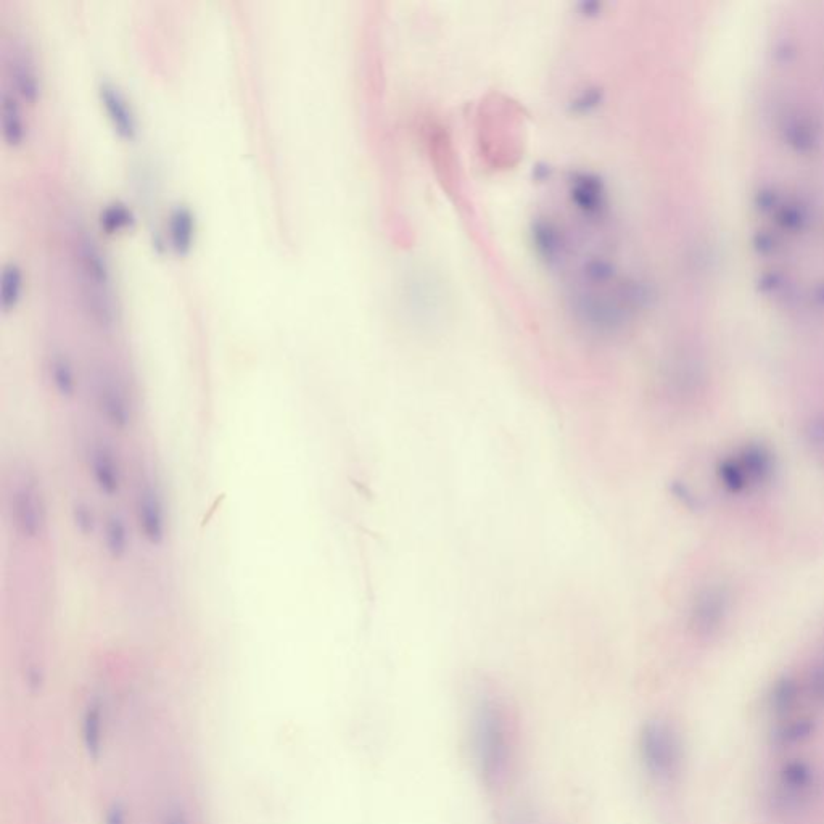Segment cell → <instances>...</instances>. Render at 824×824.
I'll return each mask as SVG.
<instances>
[{
	"label": "cell",
	"instance_id": "obj_9",
	"mask_svg": "<svg viewBox=\"0 0 824 824\" xmlns=\"http://www.w3.org/2000/svg\"><path fill=\"white\" fill-rule=\"evenodd\" d=\"M99 95L103 107L107 108L110 120L115 124L116 131L126 137L134 136L136 132V116L132 112L126 95L120 87L110 79H102L99 84Z\"/></svg>",
	"mask_w": 824,
	"mask_h": 824
},
{
	"label": "cell",
	"instance_id": "obj_6",
	"mask_svg": "<svg viewBox=\"0 0 824 824\" xmlns=\"http://www.w3.org/2000/svg\"><path fill=\"white\" fill-rule=\"evenodd\" d=\"M137 525L147 543L152 546H161L166 538L165 507L161 503L158 491L144 483L139 488L136 498Z\"/></svg>",
	"mask_w": 824,
	"mask_h": 824
},
{
	"label": "cell",
	"instance_id": "obj_4",
	"mask_svg": "<svg viewBox=\"0 0 824 824\" xmlns=\"http://www.w3.org/2000/svg\"><path fill=\"white\" fill-rule=\"evenodd\" d=\"M12 520L15 532L23 540H38L46 530L47 511L36 478L23 475L12 491Z\"/></svg>",
	"mask_w": 824,
	"mask_h": 824
},
{
	"label": "cell",
	"instance_id": "obj_14",
	"mask_svg": "<svg viewBox=\"0 0 824 824\" xmlns=\"http://www.w3.org/2000/svg\"><path fill=\"white\" fill-rule=\"evenodd\" d=\"M83 741L89 757L97 759L102 752L103 742V715L99 702H91L86 707L83 717Z\"/></svg>",
	"mask_w": 824,
	"mask_h": 824
},
{
	"label": "cell",
	"instance_id": "obj_13",
	"mask_svg": "<svg viewBox=\"0 0 824 824\" xmlns=\"http://www.w3.org/2000/svg\"><path fill=\"white\" fill-rule=\"evenodd\" d=\"M103 538H105L108 556L112 557L113 561H123L124 557L128 556L131 538H129L128 525L121 515L112 514L108 517L105 530H103Z\"/></svg>",
	"mask_w": 824,
	"mask_h": 824
},
{
	"label": "cell",
	"instance_id": "obj_5",
	"mask_svg": "<svg viewBox=\"0 0 824 824\" xmlns=\"http://www.w3.org/2000/svg\"><path fill=\"white\" fill-rule=\"evenodd\" d=\"M95 398L100 414L108 424L118 430H126L132 421L128 396L112 372L100 371L95 385Z\"/></svg>",
	"mask_w": 824,
	"mask_h": 824
},
{
	"label": "cell",
	"instance_id": "obj_1",
	"mask_svg": "<svg viewBox=\"0 0 824 824\" xmlns=\"http://www.w3.org/2000/svg\"><path fill=\"white\" fill-rule=\"evenodd\" d=\"M472 733L475 760L485 783H501L511 759V734L506 712L498 699L483 696L478 701Z\"/></svg>",
	"mask_w": 824,
	"mask_h": 824
},
{
	"label": "cell",
	"instance_id": "obj_15",
	"mask_svg": "<svg viewBox=\"0 0 824 824\" xmlns=\"http://www.w3.org/2000/svg\"><path fill=\"white\" fill-rule=\"evenodd\" d=\"M23 289V272L17 261H7L2 268V279H0V301L2 308L9 311L17 305L18 298Z\"/></svg>",
	"mask_w": 824,
	"mask_h": 824
},
{
	"label": "cell",
	"instance_id": "obj_7",
	"mask_svg": "<svg viewBox=\"0 0 824 824\" xmlns=\"http://www.w3.org/2000/svg\"><path fill=\"white\" fill-rule=\"evenodd\" d=\"M9 68L15 92L29 102L38 100L41 94V78H39L38 65L28 44L26 46L17 44L13 47Z\"/></svg>",
	"mask_w": 824,
	"mask_h": 824
},
{
	"label": "cell",
	"instance_id": "obj_12",
	"mask_svg": "<svg viewBox=\"0 0 824 824\" xmlns=\"http://www.w3.org/2000/svg\"><path fill=\"white\" fill-rule=\"evenodd\" d=\"M50 380L54 384L55 392L63 400H73L76 396V375L73 364L63 353H54L49 361Z\"/></svg>",
	"mask_w": 824,
	"mask_h": 824
},
{
	"label": "cell",
	"instance_id": "obj_10",
	"mask_svg": "<svg viewBox=\"0 0 824 824\" xmlns=\"http://www.w3.org/2000/svg\"><path fill=\"white\" fill-rule=\"evenodd\" d=\"M195 218L189 206L178 203L169 213V242L174 250L186 253L194 240Z\"/></svg>",
	"mask_w": 824,
	"mask_h": 824
},
{
	"label": "cell",
	"instance_id": "obj_16",
	"mask_svg": "<svg viewBox=\"0 0 824 824\" xmlns=\"http://www.w3.org/2000/svg\"><path fill=\"white\" fill-rule=\"evenodd\" d=\"M99 219L103 229H107L108 232H113L131 224L132 221H134V213H132L131 208H129L126 203L121 202V200H112V202L107 203V205L103 206L102 210H100Z\"/></svg>",
	"mask_w": 824,
	"mask_h": 824
},
{
	"label": "cell",
	"instance_id": "obj_8",
	"mask_svg": "<svg viewBox=\"0 0 824 824\" xmlns=\"http://www.w3.org/2000/svg\"><path fill=\"white\" fill-rule=\"evenodd\" d=\"M89 469L94 478L95 487L102 495L115 498L121 491V467L116 461L115 454L107 445L92 446L89 453Z\"/></svg>",
	"mask_w": 824,
	"mask_h": 824
},
{
	"label": "cell",
	"instance_id": "obj_2",
	"mask_svg": "<svg viewBox=\"0 0 824 824\" xmlns=\"http://www.w3.org/2000/svg\"><path fill=\"white\" fill-rule=\"evenodd\" d=\"M78 263L84 305L97 324L110 327L115 322L116 306L107 258L94 237L83 234L78 240Z\"/></svg>",
	"mask_w": 824,
	"mask_h": 824
},
{
	"label": "cell",
	"instance_id": "obj_11",
	"mask_svg": "<svg viewBox=\"0 0 824 824\" xmlns=\"http://www.w3.org/2000/svg\"><path fill=\"white\" fill-rule=\"evenodd\" d=\"M2 134L10 145L20 144L25 139L26 126L17 95L10 91L2 94Z\"/></svg>",
	"mask_w": 824,
	"mask_h": 824
},
{
	"label": "cell",
	"instance_id": "obj_19",
	"mask_svg": "<svg viewBox=\"0 0 824 824\" xmlns=\"http://www.w3.org/2000/svg\"><path fill=\"white\" fill-rule=\"evenodd\" d=\"M163 824H189V821H187V818L186 816H184V813L179 812V810H174V812H171L169 813V815H166Z\"/></svg>",
	"mask_w": 824,
	"mask_h": 824
},
{
	"label": "cell",
	"instance_id": "obj_17",
	"mask_svg": "<svg viewBox=\"0 0 824 824\" xmlns=\"http://www.w3.org/2000/svg\"><path fill=\"white\" fill-rule=\"evenodd\" d=\"M73 522L76 530L83 536H91L94 533L95 517L92 507L86 503H76L73 507Z\"/></svg>",
	"mask_w": 824,
	"mask_h": 824
},
{
	"label": "cell",
	"instance_id": "obj_18",
	"mask_svg": "<svg viewBox=\"0 0 824 824\" xmlns=\"http://www.w3.org/2000/svg\"><path fill=\"white\" fill-rule=\"evenodd\" d=\"M103 824H128V813L120 802H112L105 810Z\"/></svg>",
	"mask_w": 824,
	"mask_h": 824
},
{
	"label": "cell",
	"instance_id": "obj_3",
	"mask_svg": "<svg viewBox=\"0 0 824 824\" xmlns=\"http://www.w3.org/2000/svg\"><path fill=\"white\" fill-rule=\"evenodd\" d=\"M639 752L644 767L660 781L675 775L680 765V744L670 726L662 721H651L639 736Z\"/></svg>",
	"mask_w": 824,
	"mask_h": 824
}]
</instances>
